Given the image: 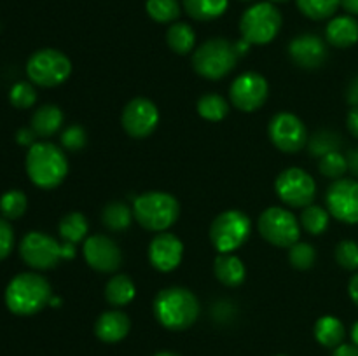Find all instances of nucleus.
Masks as SVG:
<instances>
[{"label":"nucleus","instance_id":"f257e3e1","mask_svg":"<svg viewBox=\"0 0 358 356\" xmlns=\"http://www.w3.org/2000/svg\"><path fill=\"white\" fill-rule=\"evenodd\" d=\"M51 285L35 272L16 274L7 285L3 300L7 309L16 316H34L51 302Z\"/></svg>","mask_w":358,"mask_h":356},{"label":"nucleus","instance_id":"f03ea898","mask_svg":"<svg viewBox=\"0 0 358 356\" xmlns=\"http://www.w3.org/2000/svg\"><path fill=\"white\" fill-rule=\"evenodd\" d=\"M156 320L166 330L180 332L194 325L199 316V302L191 290L184 286H170L161 290L152 304Z\"/></svg>","mask_w":358,"mask_h":356},{"label":"nucleus","instance_id":"7ed1b4c3","mask_svg":"<svg viewBox=\"0 0 358 356\" xmlns=\"http://www.w3.org/2000/svg\"><path fill=\"white\" fill-rule=\"evenodd\" d=\"M24 166L31 184L44 191L58 187L69 173V161L65 152L49 142L34 143L28 149Z\"/></svg>","mask_w":358,"mask_h":356},{"label":"nucleus","instance_id":"20e7f679","mask_svg":"<svg viewBox=\"0 0 358 356\" xmlns=\"http://www.w3.org/2000/svg\"><path fill=\"white\" fill-rule=\"evenodd\" d=\"M20 255L28 267L48 271L56 267L63 258L70 260L76 257V244L58 243L49 234L31 230L21 239Z\"/></svg>","mask_w":358,"mask_h":356},{"label":"nucleus","instance_id":"39448f33","mask_svg":"<svg viewBox=\"0 0 358 356\" xmlns=\"http://www.w3.org/2000/svg\"><path fill=\"white\" fill-rule=\"evenodd\" d=\"M133 215L143 229L164 232L178 220L180 205L168 192H145L133 201Z\"/></svg>","mask_w":358,"mask_h":356},{"label":"nucleus","instance_id":"423d86ee","mask_svg":"<svg viewBox=\"0 0 358 356\" xmlns=\"http://www.w3.org/2000/svg\"><path fill=\"white\" fill-rule=\"evenodd\" d=\"M238 61V52L234 44L226 38H210L196 49L192 56V66L201 77L210 80H219L234 68Z\"/></svg>","mask_w":358,"mask_h":356},{"label":"nucleus","instance_id":"0eeeda50","mask_svg":"<svg viewBox=\"0 0 358 356\" xmlns=\"http://www.w3.org/2000/svg\"><path fill=\"white\" fill-rule=\"evenodd\" d=\"M282 28V14L271 2H261L247 9L241 16L240 31L248 44H269Z\"/></svg>","mask_w":358,"mask_h":356},{"label":"nucleus","instance_id":"6e6552de","mask_svg":"<svg viewBox=\"0 0 358 356\" xmlns=\"http://www.w3.org/2000/svg\"><path fill=\"white\" fill-rule=\"evenodd\" d=\"M72 73V61L58 49H41L28 58L27 75L41 87H55Z\"/></svg>","mask_w":358,"mask_h":356},{"label":"nucleus","instance_id":"1a4fd4ad","mask_svg":"<svg viewBox=\"0 0 358 356\" xmlns=\"http://www.w3.org/2000/svg\"><path fill=\"white\" fill-rule=\"evenodd\" d=\"M250 229V218L243 212L227 209L212 222L210 239L219 253H233L248 239Z\"/></svg>","mask_w":358,"mask_h":356},{"label":"nucleus","instance_id":"9d476101","mask_svg":"<svg viewBox=\"0 0 358 356\" xmlns=\"http://www.w3.org/2000/svg\"><path fill=\"white\" fill-rule=\"evenodd\" d=\"M259 232L275 246L290 248L299 241L301 223L289 209L271 206L259 216Z\"/></svg>","mask_w":358,"mask_h":356},{"label":"nucleus","instance_id":"9b49d317","mask_svg":"<svg viewBox=\"0 0 358 356\" xmlns=\"http://www.w3.org/2000/svg\"><path fill=\"white\" fill-rule=\"evenodd\" d=\"M278 198L292 208H306L317 195V184L313 177L301 168H289L282 171L275 181Z\"/></svg>","mask_w":358,"mask_h":356},{"label":"nucleus","instance_id":"f8f14e48","mask_svg":"<svg viewBox=\"0 0 358 356\" xmlns=\"http://www.w3.org/2000/svg\"><path fill=\"white\" fill-rule=\"evenodd\" d=\"M269 138L273 145L287 154H296L306 145L308 131L304 122L290 112H280L269 122Z\"/></svg>","mask_w":358,"mask_h":356},{"label":"nucleus","instance_id":"ddd939ff","mask_svg":"<svg viewBox=\"0 0 358 356\" xmlns=\"http://www.w3.org/2000/svg\"><path fill=\"white\" fill-rule=\"evenodd\" d=\"M329 213L339 222L358 223V181L352 178H339L325 194Z\"/></svg>","mask_w":358,"mask_h":356},{"label":"nucleus","instance_id":"4468645a","mask_svg":"<svg viewBox=\"0 0 358 356\" xmlns=\"http://www.w3.org/2000/svg\"><path fill=\"white\" fill-rule=\"evenodd\" d=\"M268 80L255 72L241 73L229 89L231 101L241 112L259 110L268 100Z\"/></svg>","mask_w":358,"mask_h":356},{"label":"nucleus","instance_id":"2eb2a0df","mask_svg":"<svg viewBox=\"0 0 358 356\" xmlns=\"http://www.w3.org/2000/svg\"><path fill=\"white\" fill-rule=\"evenodd\" d=\"M121 122L131 138H147L159 122V110L147 98H135L122 110Z\"/></svg>","mask_w":358,"mask_h":356},{"label":"nucleus","instance_id":"dca6fc26","mask_svg":"<svg viewBox=\"0 0 358 356\" xmlns=\"http://www.w3.org/2000/svg\"><path fill=\"white\" fill-rule=\"evenodd\" d=\"M84 258L94 271L114 272L121 267L122 253L114 239L96 234L84 241Z\"/></svg>","mask_w":358,"mask_h":356},{"label":"nucleus","instance_id":"f3484780","mask_svg":"<svg viewBox=\"0 0 358 356\" xmlns=\"http://www.w3.org/2000/svg\"><path fill=\"white\" fill-rule=\"evenodd\" d=\"M184 255V243L171 232H159L149 244V260L157 271L170 272L178 267Z\"/></svg>","mask_w":358,"mask_h":356},{"label":"nucleus","instance_id":"a211bd4d","mask_svg":"<svg viewBox=\"0 0 358 356\" xmlns=\"http://www.w3.org/2000/svg\"><path fill=\"white\" fill-rule=\"evenodd\" d=\"M289 54L292 61L301 68H318L327 59V47L324 40L313 34H304L294 38L289 44Z\"/></svg>","mask_w":358,"mask_h":356},{"label":"nucleus","instance_id":"6ab92c4d","mask_svg":"<svg viewBox=\"0 0 358 356\" xmlns=\"http://www.w3.org/2000/svg\"><path fill=\"white\" fill-rule=\"evenodd\" d=\"M129 318L121 311H107L101 314L94 323V334L100 341L114 344V342L122 341L129 334Z\"/></svg>","mask_w":358,"mask_h":356},{"label":"nucleus","instance_id":"aec40b11","mask_svg":"<svg viewBox=\"0 0 358 356\" xmlns=\"http://www.w3.org/2000/svg\"><path fill=\"white\" fill-rule=\"evenodd\" d=\"M325 37L334 47H352L358 42V21L352 16L334 17L327 24Z\"/></svg>","mask_w":358,"mask_h":356},{"label":"nucleus","instance_id":"412c9836","mask_svg":"<svg viewBox=\"0 0 358 356\" xmlns=\"http://www.w3.org/2000/svg\"><path fill=\"white\" fill-rule=\"evenodd\" d=\"M63 124V112L56 105H42L41 108L31 115L30 128L34 129L35 135L41 138H49L55 135Z\"/></svg>","mask_w":358,"mask_h":356},{"label":"nucleus","instance_id":"4be33fe9","mask_svg":"<svg viewBox=\"0 0 358 356\" xmlns=\"http://www.w3.org/2000/svg\"><path fill=\"white\" fill-rule=\"evenodd\" d=\"M213 271H215L217 279L226 286H240L247 276L243 262L231 253H220L215 258Z\"/></svg>","mask_w":358,"mask_h":356},{"label":"nucleus","instance_id":"5701e85b","mask_svg":"<svg viewBox=\"0 0 358 356\" xmlns=\"http://www.w3.org/2000/svg\"><path fill=\"white\" fill-rule=\"evenodd\" d=\"M136 295L135 283L129 276L126 274H117L114 278L108 279L107 286H105V299L110 306L114 307H122L128 306Z\"/></svg>","mask_w":358,"mask_h":356},{"label":"nucleus","instance_id":"b1692460","mask_svg":"<svg viewBox=\"0 0 358 356\" xmlns=\"http://www.w3.org/2000/svg\"><path fill=\"white\" fill-rule=\"evenodd\" d=\"M345 325L336 316H322L315 323V339L325 348H338L345 341Z\"/></svg>","mask_w":358,"mask_h":356},{"label":"nucleus","instance_id":"393cba45","mask_svg":"<svg viewBox=\"0 0 358 356\" xmlns=\"http://www.w3.org/2000/svg\"><path fill=\"white\" fill-rule=\"evenodd\" d=\"M229 0H184V9L192 20L210 21L222 16Z\"/></svg>","mask_w":358,"mask_h":356},{"label":"nucleus","instance_id":"a878e982","mask_svg":"<svg viewBox=\"0 0 358 356\" xmlns=\"http://www.w3.org/2000/svg\"><path fill=\"white\" fill-rule=\"evenodd\" d=\"M166 42L171 51L177 52V54H189L194 47L196 34L191 24L175 23L168 28Z\"/></svg>","mask_w":358,"mask_h":356},{"label":"nucleus","instance_id":"bb28decb","mask_svg":"<svg viewBox=\"0 0 358 356\" xmlns=\"http://www.w3.org/2000/svg\"><path fill=\"white\" fill-rule=\"evenodd\" d=\"M133 209L128 208V205L121 201H114V202H108L107 206L103 208L101 212V222L107 229L115 230H124L131 225V220H133Z\"/></svg>","mask_w":358,"mask_h":356},{"label":"nucleus","instance_id":"cd10ccee","mask_svg":"<svg viewBox=\"0 0 358 356\" xmlns=\"http://www.w3.org/2000/svg\"><path fill=\"white\" fill-rule=\"evenodd\" d=\"M58 230H59V236L63 237L65 243L77 244L86 237L87 230H90V225H87V220L83 213L73 212V213H69V215H65L62 220H59Z\"/></svg>","mask_w":358,"mask_h":356},{"label":"nucleus","instance_id":"c85d7f7f","mask_svg":"<svg viewBox=\"0 0 358 356\" xmlns=\"http://www.w3.org/2000/svg\"><path fill=\"white\" fill-rule=\"evenodd\" d=\"M301 227L311 236H320L329 227V212L317 205H310L301 213Z\"/></svg>","mask_w":358,"mask_h":356},{"label":"nucleus","instance_id":"c756f323","mask_svg":"<svg viewBox=\"0 0 358 356\" xmlns=\"http://www.w3.org/2000/svg\"><path fill=\"white\" fill-rule=\"evenodd\" d=\"M227 112H229V105H227V101L224 100L220 94L208 93L203 94V96L199 98L198 114L201 115L203 119H206V121H222L227 115Z\"/></svg>","mask_w":358,"mask_h":356},{"label":"nucleus","instance_id":"7c9ffc66","mask_svg":"<svg viewBox=\"0 0 358 356\" xmlns=\"http://www.w3.org/2000/svg\"><path fill=\"white\" fill-rule=\"evenodd\" d=\"M27 206L28 199L24 192L13 188V191L3 192L0 198V215L7 220H17L24 215Z\"/></svg>","mask_w":358,"mask_h":356},{"label":"nucleus","instance_id":"2f4dec72","mask_svg":"<svg viewBox=\"0 0 358 356\" xmlns=\"http://www.w3.org/2000/svg\"><path fill=\"white\" fill-rule=\"evenodd\" d=\"M296 2L304 16L317 21L334 16V13L341 6V0H296Z\"/></svg>","mask_w":358,"mask_h":356},{"label":"nucleus","instance_id":"473e14b6","mask_svg":"<svg viewBox=\"0 0 358 356\" xmlns=\"http://www.w3.org/2000/svg\"><path fill=\"white\" fill-rule=\"evenodd\" d=\"M341 147V136L331 129H320L310 140V152L315 157H324L331 152H338Z\"/></svg>","mask_w":358,"mask_h":356},{"label":"nucleus","instance_id":"72a5a7b5","mask_svg":"<svg viewBox=\"0 0 358 356\" xmlns=\"http://www.w3.org/2000/svg\"><path fill=\"white\" fill-rule=\"evenodd\" d=\"M145 9L157 23H171L180 16V6L177 0H147Z\"/></svg>","mask_w":358,"mask_h":356},{"label":"nucleus","instance_id":"f704fd0d","mask_svg":"<svg viewBox=\"0 0 358 356\" xmlns=\"http://www.w3.org/2000/svg\"><path fill=\"white\" fill-rule=\"evenodd\" d=\"M289 260L290 264L296 269H301V271H306V269L313 267L315 260H317V251L311 246L310 243H299L297 241L296 244L289 248Z\"/></svg>","mask_w":358,"mask_h":356},{"label":"nucleus","instance_id":"c9c22d12","mask_svg":"<svg viewBox=\"0 0 358 356\" xmlns=\"http://www.w3.org/2000/svg\"><path fill=\"white\" fill-rule=\"evenodd\" d=\"M318 170H320V173L324 175V177L339 180V178L346 173V170H348V161H346V157L343 156V154L331 152L327 154V156L320 157Z\"/></svg>","mask_w":358,"mask_h":356},{"label":"nucleus","instance_id":"e433bc0d","mask_svg":"<svg viewBox=\"0 0 358 356\" xmlns=\"http://www.w3.org/2000/svg\"><path fill=\"white\" fill-rule=\"evenodd\" d=\"M9 101L14 108L24 110V108L34 107L37 101V93L30 82H16L9 91Z\"/></svg>","mask_w":358,"mask_h":356},{"label":"nucleus","instance_id":"4c0bfd02","mask_svg":"<svg viewBox=\"0 0 358 356\" xmlns=\"http://www.w3.org/2000/svg\"><path fill=\"white\" fill-rule=\"evenodd\" d=\"M336 260L343 269H348V271L358 269V243L352 239L341 241L336 246Z\"/></svg>","mask_w":358,"mask_h":356},{"label":"nucleus","instance_id":"58836bf2","mask_svg":"<svg viewBox=\"0 0 358 356\" xmlns=\"http://www.w3.org/2000/svg\"><path fill=\"white\" fill-rule=\"evenodd\" d=\"M62 145L70 152H77V150L84 149V145H86V131L80 126H70L63 131Z\"/></svg>","mask_w":358,"mask_h":356},{"label":"nucleus","instance_id":"ea45409f","mask_svg":"<svg viewBox=\"0 0 358 356\" xmlns=\"http://www.w3.org/2000/svg\"><path fill=\"white\" fill-rule=\"evenodd\" d=\"M14 248V230L9 220L0 215V260L7 258Z\"/></svg>","mask_w":358,"mask_h":356},{"label":"nucleus","instance_id":"a19ab883","mask_svg":"<svg viewBox=\"0 0 358 356\" xmlns=\"http://www.w3.org/2000/svg\"><path fill=\"white\" fill-rule=\"evenodd\" d=\"M35 131L31 128H21L20 131L16 133V142L20 143V145H24V147H31L35 143Z\"/></svg>","mask_w":358,"mask_h":356},{"label":"nucleus","instance_id":"79ce46f5","mask_svg":"<svg viewBox=\"0 0 358 356\" xmlns=\"http://www.w3.org/2000/svg\"><path fill=\"white\" fill-rule=\"evenodd\" d=\"M332 356H358V346L355 344H341L334 349Z\"/></svg>","mask_w":358,"mask_h":356},{"label":"nucleus","instance_id":"37998d69","mask_svg":"<svg viewBox=\"0 0 358 356\" xmlns=\"http://www.w3.org/2000/svg\"><path fill=\"white\" fill-rule=\"evenodd\" d=\"M346 122H348L350 133H352L355 138H358V107H355L352 112H350L348 121H346Z\"/></svg>","mask_w":358,"mask_h":356},{"label":"nucleus","instance_id":"c03bdc74","mask_svg":"<svg viewBox=\"0 0 358 356\" xmlns=\"http://www.w3.org/2000/svg\"><path fill=\"white\" fill-rule=\"evenodd\" d=\"M346 161H348V170L352 171L355 177H358V149L352 150V152L348 154V157H346Z\"/></svg>","mask_w":358,"mask_h":356},{"label":"nucleus","instance_id":"a18cd8bd","mask_svg":"<svg viewBox=\"0 0 358 356\" xmlns=\"http://www.w3.org/2000/svg\"><path fill=\"white\" fill-rule=\"evenodd\" d=\"M348 101L353 107H358V77L352 82V86L348 87Z\"/></svg>","mask_w":358,"mask_h":356},{"label":"nucleus","instance_id":"49530a36","mask_svg":"<svg viewBox=\"0 0 358 356\" xmlns=\"http://www.w3.org/2000/svg\"><path fill=\"white\" fill-rule=\"evenodd\" d=\"M348 292H350V297H352L353 302L358 306V272L355 276H353L352 279H350V285H348Z\"/></svg>","mask_w":358,"mask_h":356},{"label":"nucleus","instance_id":"de8ad7c7","mask_svg":"<svg viewBox=\"0 0 358 356\" xmlns=\"http://www.w3.org/2000/svg\"><path fill=\"white\" fill-rule=\"evenodd\" d=\"M341 7L350 14H358V0H341Z\"/></svg>","mask_w":358,"mask_h":356},{"label":"nucleus","instance_id":"09e8293b","mask_svg":"<svg viewBox=\"0 0 358 356\" xmlns=\"http://www.w3.org/2000/svg\"><path fill=\"white\" fill-rule=\"evenodd\" d=\"M352 341L353 344L358 346V321L352 327Z\"/></svg>","mask_w":358,"mask_h":356},{"label":"nucleus","instance_id":"8fccbe9b","mask_svg":"<svg viewBox=\"0 0 358 356\" xmlns=\"http://www.w3.org/2000/svg\"><path fill=\"white\" fill-rule=\"evenodd\" d=\"M154 356H180V355H177V353H171V351H161Z\"/></svg>","mask_w":358,"mask_h":356},{"label":"nucleus","instance_id":"3c124183","mask_svg":"<svg viewBox=\"0 0 358 356\" xmlns=\"http://www.w3.org/2000/svg\"><path fill=\"white\" fill-rule=\"evenodd\" d=\"M269 2H271V3L273 2H278L280 3V2H287V0H269Z\"/></svg>","mask_w":358,"mask_h":356},{"label":"nucleus","instance_id":"603ef678","mask_svg":"<svg viewBox=\"0 0 358 356\" xmlns=\"http://www.w3.org/2000/svg\"><path fill=\"white\" fill-rule=\"evenodd\" d=\"M280 356H283V355H280Z\"/></svg>","mask_w":358,"mask_h":356}]
</instances>
